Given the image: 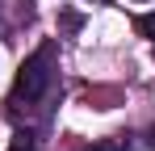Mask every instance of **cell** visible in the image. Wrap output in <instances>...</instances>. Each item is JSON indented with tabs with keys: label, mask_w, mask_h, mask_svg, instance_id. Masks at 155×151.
I'll return each instance as SVG.
<instances>
[{
	"label": "cell",
	"mask_w": 155,
	"mask_h": 151,
	"mask_svg": "<svg viewBox=\"0 0 155 151\" xmlns=\"http://www.w3.org/2000/svg\"><path fill=\"white\" fill-rule=\"evenodd\" d=\"M54 72H59L54 42H42V46H38L25 63H21L17 84H13V97H8V109H13V113H34L42 101L51 97V88H54Z\"/></svg>",
	"instance_id": "obj_1"
},
{
	"label": "cell",
	"mask_w": 155,
	"mask_h": 151,
	"mask_svg": "<svg viewBox=\"0 0 155 151\" xmlns=\"http://www.w3.org/2000/svg\"><path fill=\"white\" fill-rule=\"evenodd\" d=\"M8 151H42V147H38V139H34V130H17L13 143H8Z\"/></svg>",
	"instance_id": "obj_2"
},
{
	"label": "cell",
	"mask_w": 155,
	"mask_h": 151,
	"mask_svg": "<svg viewBox=\"0 0 155 151\" xmlns=\"http://www.w3.org/2000/svg\"><path fill=\"white\" fill-rule=\"evenodd\" d=\"M134 29H138L143 38H151V46H155V8L143 13V17H134Z\"/></svg>",
	"instance_id": "obj_3"
},
{
	"label": "cell",
	"mask_w": 155,
	"mask_h": 151,
	"mask_svg": "<svg viewBox=\"0 0 155 151\" xmlns=\"http://www.w3.org/2000/svg\"><path fill=\"white\" fill-rule=\"evenodd\" d=\"M88 151H117V143H101V147H88Z\"/></svg>",
	"instance_id": "obj_4"
},
{
	"label": "cell",
	"mask_w": 155,
	"mask_h": 151,
	"mask_svg": "<svg viewBox=\"0 0 155 151\" xmlns=\"http://www.w3.org/2000/svg\"><path fill=\"white\" fill-rule=\"evenodd\" d=\"M0 4H4V0H0Z\"/></svg>",
	"instance_id": "obj_5"
}]
</instances>
